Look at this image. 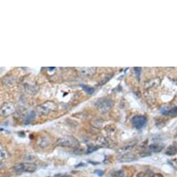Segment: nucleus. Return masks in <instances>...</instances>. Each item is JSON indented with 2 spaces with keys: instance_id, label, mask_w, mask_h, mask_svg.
Segmentation results:
<instances>
[{
  "instance_id": "f03ea898",
  "label": "nucleus",
  "mask_w": 177,
  "mask_h": 177,
  "mask_svg": "<svg viewBox=\"0 0 177 177\" xmlns=\"http://www.w3.org/2000/svg\"><path fill=\"white\" fill-rule=\"evenodd\" d=\"M36 165L33 162H22V163L16 165L14 167V169L16 172H19V173H25V172H28V173H32V172L36 170Z\"/></svg>"
},
{
  "instance_id": "f8f14e48",
  "label": "nucleus",
  "mask_w": 177,
  "mask_h": 177,
  "mask_svg": "<svg viewBox=\"0 0 177 177\" xmlns=\"http://www.w3.org/2000/svg\"><path fill=\"white\" fill-rule=\"evenodd\" d=\"M82 87L84 90H85L86 93L88 94H92L95 91V90L93 88H91V87H88L87 86H85V85H82Z\"/></svg>"
},
{
  "instance_id": "0eeeda50",
  "label": "nucleus",
  "mask_w": 177,
  "mask_h": 177,
  "mask_svg": "<svg viewBox=\"0 0 177 177\" xmlns=\"http://www.w3.org/2000/svg\"><path fill=\"white\" fill-rule=\"evenodd\" d=\"M9 157V153L6 152L5 148L0 145V161L6 160Z\"/></svg>"
},
{
  "instance_id": "6e6552de",
  "label": "nucleus",
  "mask_w": 177,
  "mask_h": 177,
  "mask_svg": "<svg viewBox=\"0 0 177 177\" xmlns=\"http://www.w3.org/2000/svg\"><path fill=\"white\" fill-rule=\"evenodd\" d=\"M177 153V149L174 146H169L166 151V154L169 156L175 155Z\"/></svg>"
},
{
  "instance_id": "9d476101",
  "label": "nucleus",
  "mask_w": 177,
  "mask_h": 177,
  "mask_svg": "<svg viewBox=\"0 0 177 177\" xmlns=\"http://www.w3.org/2000/svg\"><path fill=\"white\" fill-rule=\"evenodd\" d=\"M163 146H161L159 145H152L150 146V149L154 152H159L162 149Z\"/></svg>"
},
{
  "instance_id": "4468645a",
  "label": "nucleus",
  "mask_w": 177,
  "mask_h": 177,
  "mask_svg": "<svg viewBox=\"0 0 177 177\" xmlns=\"http://www.w3.org/2000/svg\"><path fill=\"white\" fill-rule=\"evenodd\" d=\"M95 173L96 174H99V175H100V176H102V174H103V172H102V171H100V172H97V170L95 171Z\"/></svg>"
},
{
  "instance_id": "1a4fd4ad",
  "label": "nucleus",
  "mask_w": 177,
  "mask_h": 177,
  "mask_svg": "<svg viewBox=\"0 0 177 177\" xmlns=\"http://www.w3.org/2000/svg\"><path fill=\"white\" fill-rule=\"evenodd\" d=\"M165 115H174L176 116L177 115V106L171 108L170 110H166V113H164Z\"/></svg>"
},
{
  "instance_id": "423d86ee",
  "label": "nucleus",
  "mask_w": 177,
  "mask_h": 177,
  "mask_svg": "<svg viewBox=\"0 0 177 177\" xmlns=\"http://www.w3.org/2000/svg\"><path fill=\"white\" fill-rule=\"evenodd\" d=\"M137 177H164L161 174H155L152 172H140L137 174Z\"/></svg>"
},
{
  "instance_id": "9b49d317",
  "label": "nucleus",
  "mask_w": 177,
  "mask_h": 177,
  "mask_svg": "<svg viewBox=\"0 0 177 177\" xmlns=\"http://www.w3.org/2000/svg\"><path fill=\"white\" fill-rule=\"evenodd\" d=\"M112 177H124L125 174L123 170H118V171H114L112 173Z\"/></svg>"
},
{
  "instance_id": "ddd939ff",
  "label": "nucleus",
  "mask_w": 177,
  "mask_h": 177,
  "mask_svg": "<svg viewBox=\"0 0 177 177\" xmlns=\"http://www.w3.org/2000/svg\"><path fill=\"white\" fill-rule=\"evenodd\" d=\"M48 145H49L48 141H47L45 138H42L41 140L39 141V145L41 147H47Z\"/></svg>"
},
{
  "instance_id": "f257e3e1",
  "label": "nucleus",
  "mask_w": 177,
  "mask_h": 177,
  "mask_svg": "<svg viewBox=\"0 0 177 177\" xmlns=\"http://www.w3.org/2000/svg\"><path fill=\"white\" fill-rule=\"evenodd\" d=\"M57 145L63 147L75 148L79 146V142L73 136H67L59 138L57 141Z\"/></svg>"
},
{
  "instance_id": "7ed1b4c3",
  "label": "nucleus",
  "mask_w": 177,
  "mask_h": 177,
  "mask_svg": "<svg viewBox=\"0 0 177 177\" xmlns=\"http://www.w3.org/2000/svg\"><path fill=\"white\" fill-rule=\"evenodd\" d=\"M54 109H55V104L53 102H52V101H47V102H45L43 104L39 106L38 112L40 115H45L53 111Z\"/></svg>"
},
{
  "instance_id": "39448f33",
  "label": "nucleus",
  "mask_w": 177,
  "mask_h": 177,
  "mask_svg": "<svg viewBox=\"0 0 177 177\" xmlns=\"http://www.w3.org/2000/svg\"><path fill=\"white\" fill-rule=\"evenodd\" d=\"M15 111V108L11 103H5L0 108V115L2 116H9Z\"/></svg>"
},
{
  "instance_id": "20e7f679",
  "label": "nucleus",
  "mask_w": 177,
  "mask_h": 177,
  "mask_svg": "<svg viewBox=\"0 0 177 177\" xmlns=\"http://www.w3.org/2000/svg\"><path fill=\"white\" fill-rule=\"evenodd\" d=\"M147 122V120L142 115H136L132 119V123L136 129H140L144 127Z\"/></svg>"
}]
</instances>
